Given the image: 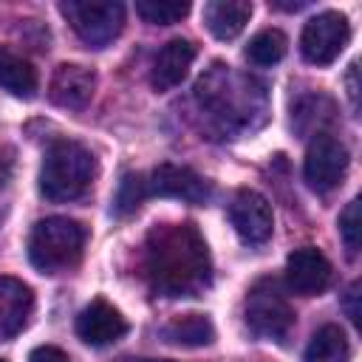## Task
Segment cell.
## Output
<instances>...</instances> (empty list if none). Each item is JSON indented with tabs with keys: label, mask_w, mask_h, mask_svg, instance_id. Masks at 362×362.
Returning a JSON list of instances; mask_svg holds the SVG:
<instances>
[{
	"label": "cell",
	"mask_w": 362,
	"mask_h": 362,
	"mask_svg": "<svg viewBox=\"0 0 362 362\" xmlns=\"http://www.w3.org/2000/svg\"><path fill=\"white\" fill-rule=\"evenodd\" d=\"M246 325L263 339H283L294 325V311L274 280H260L246 294Z\"/></svg>",
	"instance_id": "5"
},
{
	"label": "cell",
	"mask_w": 362,
	"mask_h": 362,
	"mask_svg": "<svg viewBox=\"0 0 362 362\" xmlns=\"http://www.w3.org/2000/svg\"><path fill=\"white\" fill-rule=\"evenodd\" d=\"M348 170V150L342 141L320 133L308 150H305V164H303V175L308 181L311 189L317 192H328L334 189Z\"/></svg>",
	"instance_id": "8"
},
{
	"label": "cell",
	"mask_w": 362,
	"mask_h": 362,
	"mask_svg": "<svg viewBox=\"0 0 362 362\" xmlns=\"http://www.w3.org/2000/svg\"><path fill=\"white\" fill-rule=\"evenodd\" d=\"M96 90V74L85 65H74V62H62L57 65L51 82H48V99L57 107H68V110H82L90 96Z\"/></svg>",
	"instance_id": "12"
},
{
	"label": "cell",
	"mask_w": 362,
	"mask_h": 362,
	"mask_svg": "<svg viewBox=\"0 0 362 362\" xmlns=\"http://www.w3.org/2000/svg\"><path fill=\"white\" fill-rule=\"evenodd\" d=\"M144 201V189H141V173H127L119 184V192H116V215H130L141 206Z\"/></svg>",
	"instance_id": "21"
},
{
	"label": "cell",
	"mask_w": 362,
	"mask_h": 362,
	"mask_svg": "<svg viewBox=\"0 0 362 362\" xmlns=\"http://www.w3.org/2000/svg\"><path fill=\"white\" fill-rule=\"evenodd\" d=\"M127 334V320L119 314V308H113L107 300L96 297L90 300L79 317H76V337L93 348H105L119 342Z\"/></svg>",
	"instance_id": "10"
},
{
	"label": "cell",
	"mask_w": 362,
	"mask_h": 362,
	"mask_svg": "<svg viewBox=\"0 0 362 362\" xmlns=\"http://www.w3.org/2000/svg\"><path fill=\"white\" fill-rule=\"evenodd\" d=\"M164 339L184 348H201L215 339V325L204 314H184L164 325Z\"/></svg>",
	"instance_id": "17"
},
{
	"label": "cell",
	"mask_w": 362,
	"mask_h": 362,
	"mask_svg": "<svg viewBox=\"0 0 362 362\" xmlns=\"http://www.w3.org/2000/svg\"><path fill=\"white\" fill-rule=\"evenodd\" d=\"M195 59V45L189 40H170L153 59V71H150V85L156 90H170L175 85L184 82V76L189 74V65Z\"/></svg>",
	"instance_id": "13"
},
{
	"label": "cell",
	"mask_w": 362,
	"mask_h": 362,
	"mask_svg": "<svg viewBox=\"0 0 362 362\" xmlns=\"http://www.w3.org/2000/svg\"><path fill=\"white\" fill-rule=\"evenodd\" d=\"M351 359V348H348V337L339 325H322L305 354H303V362H348Z\"/></svg>",
	"instance_id": "18"
},
{
	"label": "cell",
	"mask_w": 362,
	"mask_h": 362,
	"mask_svg": "<svg viewBox=\"0 0 362 362\" xmlns=\"http://www.w3.org/2000/svg\"><path fill=\"white\" fill-rule=\"evenodd\" d=\"M252 17V3L246 0H212L204 6V23L212 37L235 40Z\"/></svg>",
	"instance_id": "15"
},
{
	"label": "cell",
	"mask_w": 362,
	"mask_h": 362,
	"mask_svg": "<svg viewBox=\"0 0 362 362\" xmlns=\"http://www.w3.org/2000/svg\"><path fill=\"white\" fill-rule=\"evenodd\" d=\"M356 297H359V283H351V288H348V294H345V308H348V317H351V322H359Z\"/></svg>",
	"instance_id": "24"
},
{
	"label": "cell",
	"mask_w": 362,
	"mask_h": 362,
	"mask_svg": "<svg viewBox=\"0 0 362 362\" xmlns=\"http://www.w3.org/2000/svg\"><path fill=\"white\" fill-rule=\"evenodd\" d=\"M0 85L14 96L31 99L37 93L40 79H37V71H34V65L28 59H23L11 48L0 45Z\"/></svg>",
	"instance_id": "16"
},
{
	"label": "cell",
	"mask_w": 362,
	"mask_h": 362,
	"mask_svg": "<svg viewBox=\"0 0 362 362\" xmlns=\"http://www.w3.org/2000/svg\"><path fill=\"white\" fill-rule=\"evenodd\" d=\"M93 175H96L93 153L79 141L62 139L45 150L40 170V192L48 201H74L85 195Z\"/></svg>",
	"instance_id": "2"
},
{
	"label": "cell",
	"mask_w": 362,
	"mask_h": 362,
	"mask_svg": "<svg viewBox=\"0 0 362 362\" xmlns=\"http://www.w3.org/2000/svg\"><path fill=\"white\" fill-rule=\"evenodd\" d=\"M0 362H3V359H0Z\"/></svg>",
	"instance_id": "26"
},
{
	"label": "cell",
	"mask_w": 362,
	"mask_h": 362,
	"mask_svg": "<svg viewBox=\"0 0 362 362\" xmlns=\"http://www.w3.org/2000/svg\"><path fill=\"white\" fill-rule=\"evenodd\" d=\"M229 221H232L235 232L240 235V240H246V243H266L274 229L272 204L255 189H240L232 198Z\"/></svg>",
	"instance_id": "9"
},
{
	"label": "cell",
	"mask_w": 362,
	"mask_h": 362,
	"mask_svg": "<svg viewBox=\"0 0 362 362\" xmlns=\"http://www.w3.org/2000/svg\"><path fill=\"white\" fill-rule=\"evenodd\" d=\"M136 14L153 25H173L189 14V3L187 0H139Z\"/></svg>",
	"instance_id": "20"
},
{
	"label": "cell",
	"mask_w": 362,
	"mask_h": 362,
	"mask_svg": "<svg viewBox=\"0 0 362 362\" xmlns=\"http://www.w3.org/2000/svg\"><path fill=\"white\" fill-rule=\"evenodd\" d=\"M28 362H71L65 351L54 348V345H40L28 354Z\"/></svg>",
	"instance_id": "23"
},
{
	"label": "cell",
	"mask_w": 362,
	"mask_h": 362,
	"mask_svg": "<svg viewBox=\"0 0 362 362\" xmlns=\"http://www.w3.org/2000/svg\"><path fill=\"white\" fill-rule=\"evenodd\" d=\"M144 198H178L187 204H204L209 198V184L189 167L158 164L147 175L141 173Z\"/></svg>",
	"instance_id": "7"
},
{
	"label": "cell",
	"mask_w": 362,
	"mask_h": 362,
	"mask_svg": "<svg viewBox=\"0 0 362 362\" xmlns=\"http://www.w3.org/2000/svg\"><path fill=\"white\" fill-rule=\"evenodd\" d=\"M34 308V294L23 280L0 277V339L17 337Z\"/></svg>",
	"instance_id": "14"
},
{
	"label": "cell",
	"mask_w": 362,
	"mask_h": 362,
	"mask_svg": "<svg viewBox=\"0 0 362 362\" xmlns=\"http://www.w3.org/2000/svg\"><path fill=\"white\" fill-rule=\"evenodd\" d=\"M351 40V25L345 20V14L339 11H322L317 17H311L303 25L300 34V51L303 59L311 65H331L348 45Z\"/></svg>",
	"instance_id": "6"
},
{
	"label": "cell",
	"mask_w": 362,
	"mask_h": 362,
	"mask_svg": "<svg viewBox=\"0 0 362 362\" xmlns=\"http://www.w3.org/2000/svg\"><path fill=\"white\" fill-rule=\"evenodd\" d=\"M286 51H288V40L280 28H263L246 45V57L260 68H269V65L280 62L286 57Z\"/></svg>",
	"instance_id": "19"
},
{
	"label": "cell",
	"mask_w": 362,
	"mask_h": 362,
	"mask_svg": "<svg viewBox=\"0 0 362 362\" xmlns=\"http://www.w3.org/2000/svg\"><path fill=\"white\" fill-rule=\"evenodd\" d=\"M286 283L300 297H314V294L325 291L328 283H331L328 257L314 246L294 249L288 255V260H286Z\"/></svg>",
	"instance_id": "11"
},
{
	"label": "cell",
	"mask_w": 362,
	"mask_h": 362,
	"mask_svg": "<svg viewBox=\"0 0 362 362\" xmlns=\"http://www.w3.org/2000/svg\"><path fill=\"white\" fill-rule=\"evenodd\" d=\"M85 238V226L74 218H42L28 235V260L42 274H57L82 257Z\"/></svg>",
	"instance_id": "3"
},
{
	"label": "cell",
	"mask_w": 362,
	"mask_h": 362,
	"mask_svg": "<svg viewBox=\"0 0 362 362\" xmlns=\"http://www.w3.org/2000/svg\"><path fill=\"white\" fill-rule=\"evenodd\" d=\"M348 96H351V105L356 107V96H359V90H356V62L348 71Z\"/></svg>",
	"instance_id": "25"
},
{
	"label": "cell",
	"mask_w": 362,
	"mask_h": 362,
	"mask_svg": "<svg viewBox=\"0 0 362 362\" xmlns=\"http://www.w3.org/2000/svg\"><path fill=\"white\" fill-rule=\"evenodd\" d=\"M144 277L156 297H198L212 280L209 249L192 223H158L144 240Z\"/></svg>",
	"instance_id": "1"
},
{
	"label": "cell",
	"mask_w": 362,
	"mask_h": 362,
	"mask_svg": "<svg viewBox=\"0 0 362 362\" xmlns=\"http://www.w3.org/2000/svg\"><path fill=\"white\" fill-rule=\"evenodd\" d=\"M359 232H362V226H359V201L354 198V201L339 212V235H342L348 252H356V249H359Z\"/></svg>",
	"instance_id": "22"
},
{
	"label": "cell",
	"mask_w": 362,
	"mask_h": 362,
	"mask_svg": "<svg viewBox=\"0 0 362 362\" xmlns=\"http://www.w3.org/2000/svg\"><path fill=\"white\" fill-rule=\"evenodd\" d=\"M59 11L88 48L110 45L124 28V6L113 0H68Z\"/></svg>",
	"instance_id": "4"
}]
</instances>
